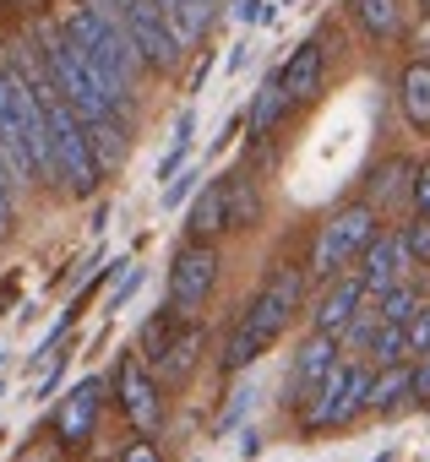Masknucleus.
Returning <instances> with one entry per match:
<instances>
[{"mask_svg":"<svg viewBox=\"0 0 430 462\" xmlns=\"http://www.w3.org/2000/svg\"><path fill=\"white\" fill-rule=\"evenodd\" d=\"M300 300H305V273H300V267H278V273L257 289V300L246 305V316L235 321V332H229V343H224V359H219L224 375L251 370V365L284 337V327L294 321Z\"/></svg>","mask_w":430,"mask_h":462,"instance_id":"obj_1","label":"nucleus"},{"mask_svg":"<svg viewBox=\"0 0 430 462\" xmlns=\"http://www.w3.org/2000/svg\"><path fill=\"white\" fill-rule=\"evenodd\" d=\"M66 33H71V44L88 55V66L98 71V82L109 88V98L115 104H131V93H136V71L147 66L142 55H136V44H131V33L109 17V12H98V6H77L66 12V23H61Z\"/></svg>","mask_w":430,"mask_h":462,"instance_id":"obj_2","label":"nucleus"},{"mask_svg":"<svg viewBox=\"0 0 430 462\" xmlns=\"http://www.w3.org/2000/svg\"><path fill=\"white\" fill-rule=\"evenodd\" d=\"M39 60H44V71L55 77V88L66 93V104L82 115V125H98V120H109L120 104L109 98V88L98 82V71L88 66V55L71 44V33L66 28H44L39 33Z\"/></svg>","mask_w":430,"mask_h":462,"instance_id":"obj_3","label":"nucleus"},{"mask_svg":"<svg viewBox=\"0 0 430 462\" xmlns=\"http://www.w3.org/2000/svg\"><path fill=\"white\" fill-rule=\"evenodd\" d=\"M381 235L376 228V207L370 201H349V207H338L322 228H316V245H311V278H322V283H332V278H343V267L349 262H360L365 251H370V240Z\"/></svg>","mask_w":430,"mask_h":462,"instance_id":"obj_4","label":"nucleus"},{"mask_svg":"<svg viewBox=\"0 0 430 462\" xmlns=\"http://www.w3.org/2000/svg\"><path fill=\"white\" fill-rule=\"evenodd\" d=\"M370 381H376V370H370V365L343 359V365L316 386V397L300 408V424H305L311 435H322V430H338V424L360 419V413L370 408Z\"/></svg>","mask_w":430,"mask_h":462,"instance_id":"obj_5","label":"nucleus"},{"mask_svg":"<svg viewBox=\"0 0 430 462\" xmlns=\"http://www.w3.org/2000/svg\"><path fill=\"white\" fill-rule=\"evenodd\" d=\"M82 6H98V12H109V17H115L126 33H131L136 55H142L147 66H158V71H174V66H180L185 44L174 39L169 17L158 12V0H82Z\"/></svg>","mask_w":430,"mask_h":462,"instance_id":"obj_6","label":"nucleus"},{"mask_svg":"<svg viewBox=\"0 0 430 462\" xmlns=\"http://www.w3.org/2000/svg\"><path fill=\"white\" fill-rule=\"evenodd\" d=\"M212 289H219V245H207V240H185L169 262V310L174 316H196Z\"/></svg>","mask_w":430,"mask_h":462,"instance_id":"obj_7","label":"nucleus"},{"mask_svg":"<svg viewBox=\"0 0 430 462\" xmlns=\"http://www.w3.org/2000/svg\"><path fill=\"white\" fill-rule=\"evenodd\" d=\"M115 397H120V413L131 419L136 435H158V424H164V381L142 354H126L115 365Z\"/></svg>","mask_w":430,"mask_h":462,"instance_id":"obj_8","label":"nucleus"},{"mask_svg":"<svg viewBox=\"0 0 430 462\" xmlns=\"http://www.w3.org/2000/svg\"><path fill=\"white\" fill-rule=\"evenodd\" d=\"M338 365H343V343H338V337H327V332H311V337L294 348V359H289L284 402H289V408H305V402L316 397V386H322Z\"/></svg>","mask_w":430,"mask_h":462,"instance_id":"obj_9","label":"nucleus"},{"mask_svg":"<svg viewBox=\"0 0 430 462\" xmlns=\"http://www.w3.org/2000/svg\"><path fill=\"white\" fill-rule=\"evenodd\" d=\"M104 392H109L104 375H82V381L61 397V408H55V435H61L66 451H82V446L93 440V430H98V408H104Z\"/></svg>","mask_w":430,"mask_h":462,"instance_id":"obj_10","label":"nucleus"},{"mask_svg":"<svg viewBox=\"0 0 430 462\" xmlns=\"http://www.w3.org/2000/svg\"><path fill=\"white\" fill-rule=\"evenodd\" d=\"M229 228H235V174H219L196 190V201L185 212V235L212 245L219 235H229Z\"/></svg>","mask_w":430,"mask_h":462,"instance_id":"obj_11","label":"nucleus"},{"mask_svg":"<svg viewBox=\"0 0 430 462\" xmlns=\"http://www.w3.org/2000/svg\"><path fill=\"white\" fill-rule=\"evenodd\" d=\"M408 267H414V256H408V245H403V228H397V235H376L370 251L360 256V278H365V289H370L376 300H381L387 289L408 283Z\"/></svg>","mask_w":430,"mask_h":462,"instance_id":"obj_12","label":"nucleus"},{"mask_svg":"<svg viewBox=\"0 0 430 462\" xmlns=\"http://www.w3.org/2000/svg\"><path fill=\"white\" fill-rule=\"evenodd\" d=\"M365 300H370V289H365V278H360V273H354V278H332V283H327V294H322V300H316V310H311V332L343 337Z\"/></svg>","mask_w":430,"mask_h":462,"instance_id":"obj_13","label":"nucleus"},{"mask_svg":"<svg viewBox=\"0 0 430 462\" xmlns=\"http://www.w3.org/2000/svg\"><path fill=\"white\" fill-rule=\"evenodd\" d=\"M322 77H327V50H322V39H305V44L278 66V82H284L289 104H311V98L322 93Z\"/></svg>","mask_w":430,"mask_h":462,"instance_id":"obj_14","label":"nucleus"},{"mask_svg":"<svg viewBox=\"0 0 430 462\" xmlns=\"http://www.w3.org/2000/svg\"><path fill=\"white\" fill-rule=\"evenodd\" d=\"M196 359H201V321L191 316V321H180V327H174V337L164 343V354L153 359V370H158V381H164V386H180V381H191Z\"/></svg>","mask_w":430,"mask_h":462,"instance_id":"obj_15","label":"nucleus"},{"mask_svg":"<svg viewBox=\"0 0 430 462\" xmlns=\"http://www.w3.org/2000/svg\"><path fill=\"white\" fill-rule=\"evenodd\" d=\"M397 109L414 131L430 136V60H408L397 77Z\"/></svg>","mask_w":430,"mask_h":462,"instance_id":"obj_16","label":"nucleus"},{"mask_svg":"<svg viewBox=\"0 0 430 462\" xmlns=\"http://www.w3.org/2000/svg\"><path fill=\"white\" fill-rule=\"evenodd\" d=\"M370 370H376V365H370ZM408 397H414V365H387V370H376V381H370V408H376V413H397Z\"/></svg>","mask_w":430,"mask_h":462,"instance_id":"obj_17","label":"nucleus"},{"mask_svg":"<svg viewBox=\"0 0 430 462\" xmlns=\"http://www.w3.org/2000/svg\"><path fill=\"white\" fill-rule=\"evenodd\" d=\"M349 6H354V23L370 39H397L403 33V0H349Z\"/></svg>","mask_w":430,"mask_h":462,"instance_id":"obj_18","label":"nucleus"},{"mask_svg":"<svg viewBox=\"0 0 430 462\" xmlns=\"http://www.w3.org/2000/svg\"><path fill=\"white\" fill-rule=\"evenodd\" d=\"M414 169H419V163H408V158H387V163L370 174V196H365V201L381 212L387 201H397L403 190H414Z\"/></svg>","mask_w":430,"mask_h":462,"instance_id":"obj_19","label":"nucleus"},{"mask_svg":"<svg viewBox=\"0 0 430 462\" xmlns=\"http://www.w3.org/2000/svg\"><path fill=\"white\" fill-rule=\"evenodd\" d=\"M284 109H289V93H284V82H278V71L262 82V93H257V104H251V136H267L278 120H284Z\"/></svg>","mask_w":430,"mask_h":462,"instance_id":"obj_20","label":"nucleus"},{"mask_svg":"<svg viewBox=\"0 0 430 462\" xmlns=\"http://www.w3.org/2000/svg\"><path fill=\"white\" fill-rule=\"evenodd\" d=\"M88 142H93L98 169H104V174H115V169H120V158H126V125H120V115H109V120L88 125Z\"/></svg>","mask_w":430,"mask_h":462,"instance_id":"obj_21","label":"nucleus"},{"mask_svg":"<svg viewBox=\"0 0 430 462\" xmlns=\"http://www.w3.org/2000/svg\"><path fill=\"white\" fill-rule=\"evenodd\" d=\"M158 12L169 17L180 44H196V33L207 28V6H201V0H158Z\"/></svg>","mask_w":430,"mask_h":462,"instance_id":"obj_22","label":"nucleus"},{"mask_svg":"<svg viewBox=\"0 0 430 462\" xmlns=\"http://www.w3.org/2000/svg\"><path fill=\"white\" fill-rule=\"evenodd\" d=\"M370 300H376V294H370ZM376 305H381V327H408V321L419 316L425 294H419L414 283H397V289H387V294H381Z\"/></svg>","mask_w":430,"mask_h":462,"instance_id":"obj_23","label":"nucleus"},{"mask_svg":"<svg viewBox=\"0 0 430 462\" xmlns=\"http://www.w3.org/2000/svg\"><path fill=\"white\" fill-rule=\"evenodd\" d=\"M262 223V185L251 169H235V228Z\"/></svg>","mask_w":430,"mask_h":462,"instance_id":"obj_24","label":"nucleus"},{"mask_svg":"<svg viewBox=\"0 0 430 462\" xmlns=\"http://www.w3.org/2000/svg\"><path fill=\"white\" fill-rule=\"evenodd\" d=\"M403 354H408V365L430 354V300H425V305H419V316L403 327Z\"/></svg>","mask_w":430,"mask_h":462,"instance_id":"obj_25","label":"nucleus"},{"mask_svg":"<svg viewBox=\"0 0 430 462\" xmlns=\"http://www.w3.org/2000/svg\"><path fill=\"white\" fill-rule=\"evenodd\" d=\"M185 152H191V115H180V120H174V142H169V158L158 163V174H164V180H174V174L185 169Z\"/></svg>","mask_w":430,"mask_h":462,"instance_id":"obj_26","label":"nucleus"},{"mask_svg":"<svg viewBox=\"0 0 430 462\" xmlns=\"http://www.w3.org/2000/svg\"><path fill=\"white\" fill-rule=\"evenodd\" d=\"M403 245H408L414 267H430V217H414V223L403 228Z\"/></svg>","mask_w":430,"mask_h":462,"instance_id":"obj_27","label":"nucleus"},{"mask_svg":"<svg viewBox=\"0 0 430 462\" xmlns=\"http://www.w3.org/2000/svg\"><path fill=\"white\" fill-rule=\"evenodd\" d=\"M196 185H201V169H180V174L169 180V190H164V207H180Z\"/></svg>","mask_w":430,"mask_h":462,"instance_id":"obj_28","label":"nucleus"},{"mask_svg":"<svg viewBox=\"0 0 430 462\" xmlns=\"http://www.w3.org/2000/svg\"><path fill=\"white\" fill-rule=\"evenodd\" d=\"M408 201H414V217H430V163L414 169V190H408Z\"/></svg>","mask_w":430,"mask_h":462,"instance_id":"obj_29","label":"nucleus"},{"mask_svg":"<svg viewBox=\"0 0 430 462\" xmlns=\"http://www.w3.org/2000/svg\"><path fill=\"white\" fill-rule=\"evenodd\" d=\"M136 283H142V267H126V278H120V289L109 294V305H104V310H120V305L136 294Z\"/></svg>","mask_w":430,"mask_h":462,"instance_id":"obj_30","label":"nucleus"},{"mask_svg":"<svg viewBox=\"0 0 430 462\" xmlns=\"http://www.w3.org/2000/svg\"><path fill=\"white\" fill-rule=\"evenodd\" d=\"M414 397H419V408L430 413V354L414 359Z\"/></svg>","mask_w":430,"mask_h":462,"instance_id":"obj_31","label":"nucleus"},{"mask_svg":"<svg viewBox=\"0 0 430 462\" xmlns=\"http://www.w3.org/2000/svg\"><path fill=\"white\" fill-rule=\"evenodd\" d=\"M120 462H158V446H153V440L142 435V440H131V446L120 451Z\"/></svg>","mask_w":430,"mask_h":462,"instance_id":"obj_32","label":"nucleus"},{"mask_svg":"<svg viewBox=\"0 0 430 462\" xmlns=\"http://www.w3.org/2000/svg\"><path fill=\"white\" fill-rule=\"evenodd\" d=\"M246 408H251V386H246V392H240V402H235V408H229V413H224V424H219V430H229V424H235V419H240V413H246Z\"/></svg>","mask_w":430,"mask_h":462,"instance_id":"obj_33","label":"nucleus"},{"mask_svg":"<svg viewBox=\"0 0 430 462\" xmlns=\"http://www.w3.org/2000/svg\"><path fill=\"white\" fill-rule=\"evenodd\" d=\"M414 44H419V60H430V17H425V28H419V39H414Z\"/></svg>","mask_w":430,"mask_h":462,"instance_id":"obj_34","label":"nucleus"},{"mask_svg":"<svg viewBox=\"0 0 430 462\" xmlns=\"http://www.w3.org/2000/svg\"><path fill=\"white\" fill-rule=\"evenodd\" d=\"M201 6H207V12H212V0H201Z\"/></svg>","mask_w":430,"mask_h":462,"instance_id":"obj_35","label":"nucleus"},{"mask_svg":"<svg viewBox=\"0 0 430 462\" xmlns=\"http://www.w3.org/2000/svg\"><path fill=\"white\" fill-rule=\"evenodd\" d=\"M425 17H430V0H425Z\"/></svg>","mask_w":430,"mask_h":462,"instance_id":"obj_36","label":"nucleus"},{"mask_svg":"<svg viewBox=\"0 0 430 462\" xmlns=\"http://www.w3.org/2000/svg\"><path fill=\"white\" fill-rule=\"evenodd\" d=\"M376 462H392V457H376Z\"/></svg>","mask_w":430,"mask_h":462,"instance_id":"obj_37","label":"nucleus"},{"mask_svg":"<svg viewBox=\"0 0 430 462\" xmlns=\"http://www.w3.org/2000/svg\"><path fill=\"white\" fill-rule=\"evenodd\" d=\"M0 397H6V386H0Z\"/></svg>","mask_w":430,"mask_h":462,"instance_id":"obj_38","label":"nucleus"}]
</instances>
